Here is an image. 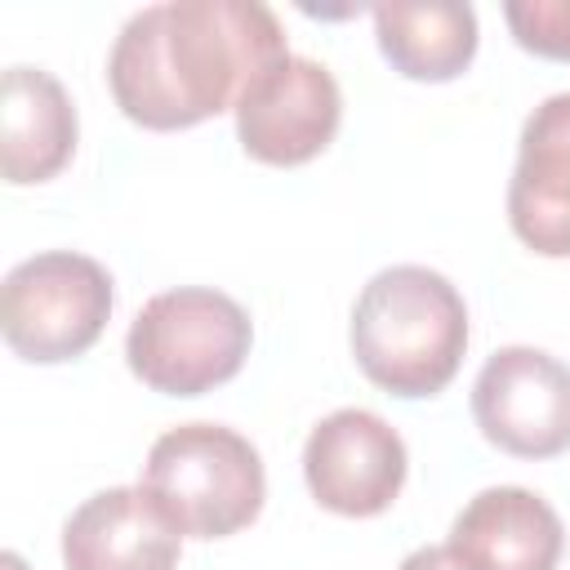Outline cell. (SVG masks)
I'll return each mask as SVG.
<instances>
[{
  "instance_id": "cell-1",
  "label": "cell",
  "mask_w": 570,
  "mask_h": 570,
  "mask_svg": "<svg viewBox=\"0 0 570 570\" xmlns=\"http://www.w3.org/2000/svg\"><path fill=\"white\" fill-rule=\"evenodd\" d=\"M285 53V31L258 0H165L120 27L107 85L134 125L191 129L236 111L240 94Z\"/></svg>"
},
{
  "instance_id": "cell-2",
  "label": "cell",
  "mask_w": 570,
  "mask_h": 570,
  "mask_svg": "<svg viewBox=\"0 0 570 570\" xmlns=\"http://www.w3.org/2000/svg\"><path fill=\"white\" fill-rule=\"evenodd\" d=\"M468 307L432 267L396 263L365 281L352 307V356L392 396H436L463 365Z\"/></svg>"
},
{
  "instance_id": "cell-3",
  "label": "cell",
  "mask_w": 570,
  "mask_h": 570,
  "mask_svg": "<svg viewBox=\"0 0 570 570\" xmlns=\"http://www.w3.org/2000/svg\"><path fill=\"white\" fill-rule=\"evenodd\" d=\"M142 490L187 539H227L263 512L258 450L223 423H178L156 436Z\"/></svg>"
},
{
  "instance_id": "cell-4",
  "label": "cell",
  "mask_w": 570,
  "mask_h": 570,
  "mask_svg": "<svg viewBox=\"0 0 570 570\" xmlns=\"http://www.w3.org/2000/svg\"><path fill=\"white\" fill-rule=\"evenodd\" d=\"M249 338V312L232 294L178 285L142 303L125 334V361L151 392L200 396L245 365Z\"/></svg>"
},
{
  "instance_id": "cell-5",
  "label": "cell",
  "mask_w": 570,
  "mask_h": 570,
  "mask_svg": "<svg viewBox=\"0 0 570 570\" xmlns=\"http://www.w3.org/2000/svg\"><path fill=\"white\" fill-rule=\"evenodd\" d=\"M111 276L98 258L76 249H45L22 258L0 289V330L22 361H71L89 352L111 316Z\"/></svg>"
},
{
  "instance_id": "cell-6",
  "label": "cell",
  "mask_w": 570,
  "mask_h": 570,
  "mask_svg": "<svg viewBox=\"0 0 570 570\" xmlns=\"http://www.w3.org/2000/svg\"><path fill=\"white\" fill-rule=\"evenodd\" d=\"M472 419L490 445L552 459L570 450V370L525 343L499 347L472 383Z\"/></svg>"
},
{
  "instance_id": "cell-7",
  "label": "cell",
  "mask_w": 570,
  "mask_h": 570,
  "mask_svg": "<svg viewBox=\"0 0 570 570\" xmlns=\"http://www.w3.org/2000/svg\"><path fill=\"white\" fill-rule=\"evenodd\" d=\"M343 120V94L325 62L285 53L236 102V138L263 165H307Z\"/></svg>"
},
{
  "instance_id": "cell-8",
  "label": "cell",
  "mask_w": 570,
  "mask_h": 570,
  "mask_svg": "<svg viewBox=\"0 0 570 570\" xmlns=\"http://www.w3.org/2000/svg\"><path fill=\"white\" fill-rule=\"evenodd\" d=\"M405 441L374 410L325 414L303 445V476L321 508L338 517H379L405 485Z\"/></svg>"
},
{
  "instance_id": "cell-9",
  "label": "cell",
  "mask_w": 570,
  "mask_h": 570,
  "mask_svg": "<svg viewBox=\"0 0 570 570\" xmlns=\"http://www.w3.org/2000/svg\"><path fill=\"white\" fill-rule=\"evenodd\" d=\"M508 223L525 249L570 258V94L543 98L521 125Z\"/></svg>"
},
{
  "instance_id": "cell-10",
  "label": "cell",
  "mask_w": 570,
  "mask_h": 570,
  "mask_svg": "<svg viewBox=\"0 0 570 570\" xmlns=\"http://www.w3.org/2000/svg\"><path fill=\"white\" fill-rule=\"evenodd\" d=\"M183 534L142 485L89 494L62 525L67 570H174Z\"/></svg>"
},
{
  "instance_id": "cell-11",
  "label": "cell",
  "mask_w": 570,
  "mask_h": 570,
  "mask_svg": "<svg viewBox=\"0 0 570 570\" xmlns=\"http://www.w3.org/2000/svg\"><path fill=\"white\" fill-rule=\"evenodd\" d=\"M450 548L472 570H557L566 530L548 499L525 485H490L450 525Z\"/></svg>"
},
{
  "instance_id": "cell-12",
  "label": "cell",
  "mask_w": 570,
  "mask_h": 570,
  "mask_svg": "<svg viewBox=\"0 0 570 570\" xmlns=\"http://www.w3.org/2000/svg\"><path fill=\"white\" fill-rule=\"evenodd\" d=\"M76 151V107L40 67H9L0 80V165L13 187L53 178Z\"/></svg>"
},
{
  "instance_id": "cell-13",
  "label": "cell",
  "mask_w": 570,
  "mask_h": 570,
  "mask_svg": "<svg viewBox=\"0 0 570 570\" xmlns=\"http://www.w3.org/2000/svg\"><path fill=\"white\" fill-rule=\"evenodd\" d=\"M383 58L410 80H454L476 53L472 4H374Z\"/></svg>"
},
{
  "instance_id": "cell-14",
  "label": "cell",
  "mask_w": 570,
  "mask_h": 570,
  "mask_svg": "<svg viewBox=\"0 0 570 570\" xmlns=\"http://www.w3.org/2000/svg\"><path fill=\"white\" fill-rule=\"evenodd\" d=\"M521 49L570 62V0H517L503 9Z\"/></svg>"
},
{
  "instance_id": "cell-15",
  "label": "cell",
  "mask_w": 570,
  "mask_h": 570,
  "mask_svg": "<svg viewBox=\"0 0 570 570\" xmlns=\"http://www.w3.org/2000/svg\"><path fill=\"white\" fill-rule=\"evenodd\" d=\"M396 570H472L450 543H428V548H414Z\"/></svg>"
},
{
  "instance_id": "cell-16",
  "label": "cell",
  "mask_w": 570,
  "mask_h": 570,
  "mask_svg": "<svg viewBox=\"0 0 570 570\" xmlns=\"http://www.w3.org/2000/svg\"><path fill=\"white\" fill-rule=\"evenodd\" d=\"M0 570H27V561H22L18 552H4V557H0Z\"/></svg>"
}]
</instances>
